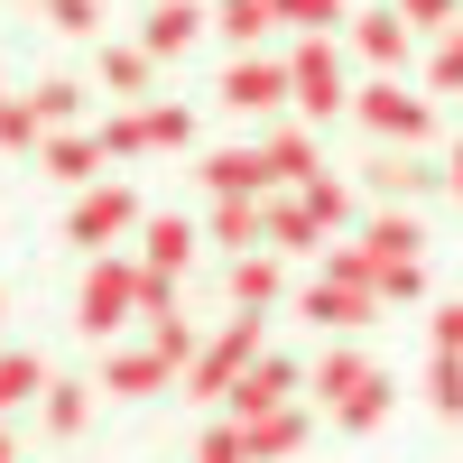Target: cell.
<instances>
[{
	"label": "cell",
	"instance_id": "obj_1",
	"mask_svg": "<svg viewBox=\"0 0 463 463\" xmlns=\"http://www.w3.org/2000/svg\"><path fill=\"white\" fill-rule=\"evenodd\" d=\"M139 316V260H121V250H102L93 269H84V297H74V325H84L93 343H111Z\"/></svg>",
	"mask_w": 463,
	"mask_h": 463
},
{
	"label": "cell",
	"instance_id": "obj_2",
	"mask_svg": "<svg viewBox=\"0 0 463 463\" xmlns=\"http://www.w3.org/2000/svg\"><path fill=\"white\" fill-rule=\"evenodd\" d=\"M250 362H260V316H232L222 334H204V353L185 362L176 390H185V399H232V380H241Z\"/></svg>",
	"mask_w": 463,
	"mask_h": 463
},
{
	"label": "cell",
	"instance_id": "obj_3",
	"mask_svg": "<svg viewBox=\"0 0 463 463\" xmlns=\"http://www.w3.org/2000/svg\"><path fill=\"white\" fill-rule=\"evenodd\" d=\"M130 232H139V195H130V185H84V195H74V213H65V241L93 250V260L121 250Z\"/></svg>",
	"mask_w": 463,
	"mask_h": 463
},
{
	"label": "cell",
	"instance_id": "obj_4",
	"mask_svg": "<svg viewBox=\"0 0 463 463\" xmlns=\"http://www.w3.org/2000/svg\"><path fill=\"white\" fill-rule=\"evenodd\" d=\"M288 93L306 102V121H334V111H353V84H343L334 37H297V56H288Z\"/></svg>",
	"mask_w": 463,
	"mask_h": 463
},
{
	"label": "cell",
	"instance_id": "obj_5",
	"mask_svg": "<svg viewBox=\"0 0 463 463\" xmlns=\"http://www.w3.org/2000/svg\"><path fill=\"white\" fill-rule=\"evenodd\" d=\"M353 121H362V130H380V139H408V148H427V139H436V111L417 102L399 74H380V84H362V93H353Z\"/></svg>",
	"mask_w": 463,
	"mask_h": 463
},
{
	"label": "cell",
	"instance_id": "obj_6",
	"mask_svg": "<svg viewBox=\"0 0 463 463\" xmlns=\"http://www.w3.org/2000/svg\"><path fill=\"white\" fill-rule=\"evenodd\" d=\"M297 380H306V371H297L288 353H260L241 380H232V427H250V417H269V408H297Z\"/></svg>",
	"mask_w": 463,
	"mask_h": 463
},
{
	"label": "cell",
	"instance_id": "obj_7",
	"mask_svg": "<svg viewBox=\"0 0 463 463\" xmlns=\"http://www.w3.org/2000/svg\"><path fill=\"white\" fill-rule=\"evenodd\" d=\"M93 390H111V399H158V390H176V362L158 353V343H121V353L102 362Z\"/></svg>",
	"mask_w": 463,
	"mask_h": 463
},
{
	"label": "cell",
	"instance_id": "obj_8",
	"mask_svg": "<svg viewBox=\"0 0 463 463\" xmlns=\"http://www.w3.org/2000/svg\"><path fill=\"white\" fill-rule=\"evenodd\" d=\"M417 241H427V232H417V213H399V204H380V213L362 222V250H371L380 279H390V269H427V260H417Z\"/></svg>",
	"mask_w": 463,
	"mask_h": 463
},
{
	"label": "cell",
	"instance_id": "obj_9",
	"mask_svg": "<svg viewBox=\"0 0 463 463\" xmlns=\"http://www.w3.org/2000/svg\"><path fill=\"white\" fill-rule=\"evenodd\" d=\"M222 102H232V111H279V102H288V65H279V56H232Z\"/></svg>",
	"mask_w": 463,
	"mask_h": 463
},
{
	"label": "cell",
	"instance_id": "obj_10",
	"mask_svg": "<svg viewBox=\"0 0 463 463\" xmlns=\"http://www.w3.org/2000/svg\"><path fill=\"white\" fill-rule=\"evenodd\" d=\"M306 316H316L325 334H353V325L380 316V297L371 288H343V279H316V288H306Z\"/></svg>",
	"mask_w": 463,
	"mask_h": 463
},
{
	"label": "cell",
	"instance_id": "obj_11",
	"mask_svg": "<svg viewBox=\"0 0 463 463\" xmlns=\"http://www.w3.org/2000/svg\"><path fill=\"white\" fill-rule=\"evenodd\" d=\"M204 19H213V10H195V0H148V28H139V47H148V56H185Z\"/></svg>",
	"mask_w": 463,
	"mask_h": 463
},
{
	"label": "cell",
	"instance_id": "obj_12",
	"mask_svg": "<svg viewBox=\"0 0 463 463\" xmlns=\"http://www.w3.org/2000/svg\"><path fill=\"white\" fill-rule=\"evenodd\" d=\"M232 297H241V316H269V306L288 297V269H279V250H241V260H232Z\"/></svg>",
	"mask_w": 463,
	"mask_h": 463
},
{
	"label": "cell",
	"instance_id": "obj_13",
	"mask_svg": "<svg viewBox=\"0 0 463 463\" xmlns=\"http://www.w3.org/2000/svg\"><path fill=\"white\" fill-rule=\"evenodd\" d=\"M408 37H417V28H408L399 10H362V19H353V47H362L380 74H399V65H408Z\"/></svg>",
	"mask_w": 463,
	"mask_h": 463
},
{
	"label": "cell",
	"instance_id": "obj_14",
	"mask_svg": "<svg viewBox=\"0 0 463 463\" xmlns=\"http://www.w3.org/2000/svg\"><path fill=\"white\" fill-rule=\"evenodd\" d=\"M260 167H269V185L297 195V185L316 176V139H306V130H260Z\"/></svg>",
	"mask_w": 463,
	"mask_h": 463
},
{
	"label": "cell",
	"instance_id": "obj_15",
	"mask_svg": "<svg viewBox=\"0 0 463 463\" xmlns=\"http://www.w3.org/2000/svg\"><path fill=\"white\" fill-rule=\"evenodd\" d=\"M139 260L176 279V269L195 260V222H185V213H148V222H139Z\"/></svg>",
	"mask_w": 463,
	"mask_h": 463
},
{
	"label": "cell",
	"instance_id": "obj_16",
	"mask_svg": "<svg viewBox=\"0 0 463 463\" xmlns=\"http://www.w3.org/2000/svg\"><path fill=\"white\" fill-rule=\"evenodd\" d=\"M37 167H47V176H65V185H93V176H102V139L56 130V139H37Z\"/></svg>",
	"mask_w": 463,
	"mask_h": 463
},
{
	"label": "cell",
	"instance_id": "obj_17",
	"mask_svg": "<svg viewBox=\"0 0 463 463\" xmlns=\"http://www.w3.org/2000/svg\"><path fill=\"white\" fill-rule=\"evenodd\" d=\"M204 185H213V204H222V195H269V167H260V148H213V158H204Z\"/></svg>",
	"mask_w": 463,
	"mask_h": 463
},
{
	"label": "cell",
	"instance_id": "obj_18",
	"mask_svg": "<svg viewBox=\"0 0 463 463\" xmlns=\"http://www.w3.org/2000/svg\"><path fill=\"white\" fill-rule=\"evenodd\" d=\"M241 445H250V463L297 454V445H306V408H269V417H250V427H241Z\"/></svg>",
	"mask_w": 463,
	"mask_h": 463
},
{
	"label": "cell",
	"instance_id": "obj_19",
	"mask_svg": "<svg viewBox=\"0 0 463 463\" xmlns=\"http://www.w3.org/2000/svg\"><path fill=\"white\" fill-rule=\"evenodd\" d=\"M213 28H222L241 56H260V37L279 28V0H213Z\"/></svg>",
	"mask_w": 463,
	"mask_h": 463
},
{
	"label": "cell",
	"instance_id": "obj_20",
	"mask_svg": "<svg viewBox=\"0 0 463 463\" xmlns=\"http://www.w3.org/2000/svg\"><path fill=\"white\" fill-rule=\"evenodd\" d=\"M269 250H325V222L306 213V195H269Z\"/></svg>",
	"mask_w": 463,
	"mask_h": 463
},
{
	"label": "cell",
	"instance_id": "obj_21",
	"mask_svg": "<svg viewBox=\"0 0 463 463\" xmlns=\"http://www.w3.org/2000/svg\"><path fill=\"white\" fill-rule=\"evenodd\" d=\"M371 371H380L371 353H353V343H334V353L316 362V399H325V408H334V399H353V390H362Z\"/></svg>",
	"mask_w": 463,
	"mask_h": 463
},
{
	"label": "cell",
	"instance_id": "obj_22",
	"mask_svg": "<svg viewBox=\"0 0 463 463\" xmlns=\"http://www.w3.org/2000/svg\"><path fill=\"white\" fill-rule=\"evenodd\" d=\"M380 417H390V371H371L353 399H334V427H343V436H371Z\"/></svg>",
	"mask_w": 463,
	"mask_h": 463
},
{
	"label": "cell",
	"instance_id": "obj_23",
	"mask_svg": "<svg viewBox=\"0 0 463 463\" xmlns=\"http://www.w3.org/2000/svg\"><path fill=\"white\" fill-rule=\"evenodd\" d=\"M47 436H84V417H93V380H47Z\"/></svg>",
	"mask_w": 463,
	"mask_h": 463
},
{
	"label": "cell",
	"instance_id": "obj_24",
	"mask_svg": "<svg viewBox=\"0 0 463 463\" xmlns=\"http://www.w3.org/2000/svg\"><path fill=\"white\" fill-rule=\"evenodd\" d=\"M427 185H436V158H417V148H408V158H380V167H371V195H390V204L427 195Z\"/></svg>",
	"mask_w": 463,
	"mask_h": 463
},
{
	"label": "cell",
	"instance_id": "obj_25",
	"mask_svg": "<svg viewBox=\"0 0 463 463\" xmlns=\"http://www.w3.org/2000/svg\"><path fill=\"white\" fill-rule=\"evenodd\" d=\"M37 390H47V362H37V353H10V343H0V417H10V408H28Z\"/></svg>",
	"mask_w": 463,
	"mask_h": 463
},
{
	"label": "cell",
	"instance_id": "obj_26",
	"mask_svg": "<svg viewBox=\"0 0 463 463\" xmlns=\"http://www.w3.org/2000/svg\"><path fill=\"white\" fill-rule=\"evenodd\" d=\"M297 195H306V213H316L325 232H343V222H353V185H343L334 167H316V176H306V185H297Z\"/></svg>",
	"mask_w": 463,
	"mask_h": 463
},
{
	"label": "cell",
	"instance_id": "obj_27",
	"mask_svg": "<svg viewBox=\"0 0 463 463\" xmlns=\"http://www.w3.org/2000/svg\"><path fill=\"white\" fill-rule=\"evenodd\" d=\"M28 111H37V130L56 139V130L84 121V84H37V93H28Z\"/></svg>",
	"mask_w": 463,
	"mask_h": 463
},
{
	"label": "cell",
	"instance_id": "obj_28",
	"mask_svg": "<svg viewBox=\"0 0 463 463\" xmlns=\"http://www.w3.org/2000/svg\"><path fill=\"white\" fill-rule=\"evenodd\" d=\"M93 139H102V158H148V148H158V139H148V111H111Z\"/></svg>",
	"mask_w": 463,
	"mask_h": 463
},
{
	"label": "cell",
	"instance_id": "obj_29",
	"mask_svg": "<svg viewBox=\"0 0 463 463\" xmlns=\"http://www.w3.org/2000/svg\"><path fill=\"white\" fill-rule=\"evenodd\" d=\"M148 74H158L148 47H102V84H111V93H148Z\"/></svg>",
	"mask_w": 463,
	"mask_h": 463
},
{
	"label": "cell",
	"instance_id": "obj_30",
	"mask_svg": "<svg viewBox=\"0 0 463 463\" xmlns=\"http://www.w3.org/2000/svg\"><path fill=\"white\" fill-rule=\"evenodd\" d=\"M279 19L297 37H343V0H279Z\"/></svg>",
	"mask_w": 463,
	"mask_h": 463
},
{
	"label": "cell",
	"instance_id": "obj_31",
	"mask_svg": "<svg viewBox=\"0 0 463 463\" xmlns=\"http://www.w3.org/2000/svg\"><path fill=\"white\" fill-rule=\"evenodd\" d=\"M148 343H158V353H167L176 371H185V362H195V353H204V334H195V325H185V316H148Z\"/></svg>",
	"mask_w": 463,
	"mask_h": 463
},
{
	"label": "cell",
	"instance_id": "obj_32",
	"mask_svg": "<svg viewBox=\"0 0 463 463\" xmlns=\"http://www.w3.org/2000/svg\"><path fill=\"white\" fill-rule=\"evenodd\" d=\"M427 399H436V417H463V353H436V371H427Z\"/></svg>",
	"mask_w": 463,
	"mask_h": 463
},
{
	"label": "cell",
	"instance_id": "obj_33",
	"mask_svg": "<svg viewBox=\"0 0 463 463\" xmlns=\"http://www.w3.org/2000/svg\"><path fill=\"white\" fill-rule=\"evenodd\" d=\"M148 139L158 148H195V111L185 102H148Z\"/></svg>",
	"mask_w": 463,
	"mask_h": 463
},
{
	"label": "cell",
	"instance_id": "obj_34",
	"mask_svg": "<svg viewBox=\"0 0 463 463\" xmlns=\"http://www.w3.org/2000/svg\"><path fill=\"white\" fill-rule=\"evenodd\" d=\"M47 130H37V111H28V93H10L0 102V148H37Z\"/></svg>",
	"mask_w": 463,
	"mask_h": 463
},
{
	"label": "cell",
	"instance_id": "obj_35",
	"mask_svg": "<svg viewBox=\"0 0 463 463\" xmlns=\"http://www.w3.org/2000/svg\"><path fill=\"white\" fill-rule=\"evenodd\" d=\"M427 84H436V93H463V19L445 28V47H436V65H427Z\"/></svg>",
	"mask_w": 463,
	"mask_h": 463
},
{
	"label": "cell",
	"instance_id": "obj_36",
	"mask_svg": "<svg viewBox=\"0 0 463 463\" xmlns=\"http://www.w3.org/2000/svg\"><path fill=\"white\" fill-rule=\"evenodd\" d=\"M139 316H176V279L148 269V260H139Z\"/></svg>",
	"mask_w": 463,
	"mask_h": 463
},
{
	"label": "cell",
	"instance_id": "obj_37",
	"mask_svg": "<svg viewBox=\"0 0 463 463\" xmlns=\"http://www.w3.org/2000/svg\"><path fill=\"white\" fill-rule=\"evenodd\" d=\"M47 28H65V37L102 28V0H47Z\"/></svg>",
	"mask_w": 463,
	"mask_h": 463
},
{
	"label": "cell",
	"instance_id": "obj_38",
	"mask_svg": "<svg viewBox=\"0 0 463 463\" xmlns=\"http://www.w3.org/2000/svg\"><path fill=\"white\" fill-rule=\"evenodd\" d=\"M390 10H399L408 28H454V10H463V0H390Z\"/></svg>",
	"mask_w": 463,
	"mask_h": 463
},
{
	"label": "cell",
	"instance_id": "obj_39",
	"mask_svg": "<svg viewBox=\"0 0 463 463\" xmlns=\"http://www.w3.org/2000/svg\"><path fill=\"white\" fill-rule=\"evenodd\" d=\"M195 463H250V445H241V427H213V436L195 445Z\"/></svg>",
	"mask_w": 463,
	"mask_h": 463
},
{
	"label": "cell",
	"instance_id": "obj_40",
	"mask_svg": "<svg viewBox=\"0 0 463 463\" xmlns=\"http://www.w3.org/2000/svg\"><path fill=\"white\" fill-rule=\"evenodd\" d=\"M436 353H463V297L436 306Z\"/></svg>",
	"mask_w": 463,
	"mask_h": 463
},
{
	"label": "cell",
	"instance_id": "obj_41",
	"mask_svg": "<svg viewBox=\"0 0 463 463\" xmlns=\"http://www.w3.org/2000/svg\"><path fill=\"white\" fill-rule=\"evenodd\" d=\"M445 185H454V195H463V148H454V158H445Z\"/></svg>",
	"mask_w": 463,
	"mask_h": 463
},
{
	"label": "cell",
	"instance_id": "obj_42",
	"mask_svg": "<svg viewBox=\"0 0 463 463\" xmlns=\"http://www.w3.org/2000/svg\"><path fill=\"white\" fill-rule=\"evenodd\" d=\"M0 463H19V436H10V427H0Z\"/></svg>",
	"mask_w": 463,
	"mask_h": 463
},
{
	"label": "cell",
	"instance_id": "obj_43",
	"mask_svg": "<svg viewBox=\"0 0 463 463\" xmlns=\"http://www.w3.org/2000/svg\"><path fill=\"white\" fill-rule=\"evenodd\" d=\"M0 316H10V306H0Z\"/></svg>",
	"mask_w": 463,
	"mask_h": 463
},
{
	"label": "cell",
	"instance_id": "obj_44",
	"mask_svg": "<svg viewBox=\"0 0 463 463\" xmlns=\"http://www.w3.org/2000/svg\"><path fill=\"white\" fill-rule=\"evenodd\" d=\"M0 102H10V93H0Z\"/></svg>",
	"mask_w": 463,
	"mask_h": 463
}]
</instances>
